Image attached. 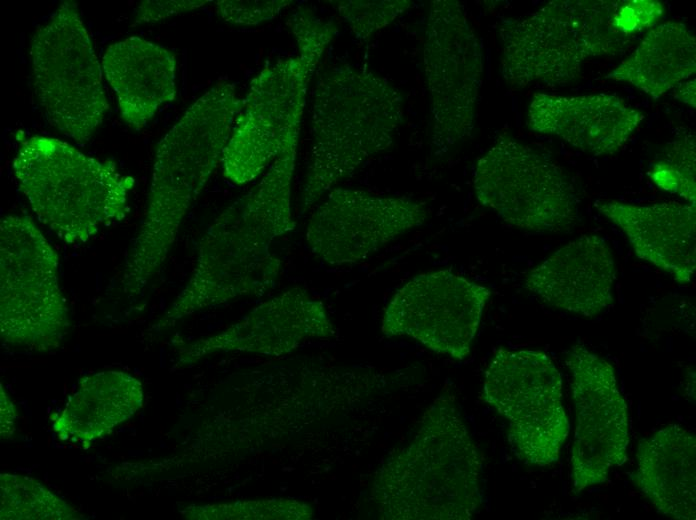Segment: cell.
<instances>
[{
    "label": "cell",
    "instance_id": "603a6c76",
    "mask_svg": "<svg viewBox=\"0 0 696 520\" xmlns=\"http://www.w3.org/2000/svg\"><path fill=\"white\" fill-rule=\"evenodd\" d=\"M695 71V35L682 22L666 21L649 30L605 79L631 84L658 99Z\"/></svg>",
    "mask_w": 696,
    "mask_h": 520
},
{
    "label": "cell",
    "instance_id": "484cf974",
    "mask_svg": "<svg viewBox=\"0 0 696 520\" xmlns=\"http://www.w3.org/2000/svg\"><path fill=\"white\" fill-rule=\"evenodd\" d=\"M183 514L189 519H308L312 510L295 500L270 499L191 506Z\"/></svg>",
    "mask_w": 696,
    "mask_h": 520
},
{
    "label": "cell",
    "instance_id": "4316f807",
    "mask_svg": "<svg viewBox=\"0 0 696 520\" xmlns=\"http://www.w3.org/2000/svg\"><path fill=\"white\" fill-rule=\"evenodd\" d=\"M329 3L360 41H367L413 6L409 0H340Z\"/></svg>",
    "mask_w": 696,
    "mask_h": 520
},
{
    "label": "cell",
    "instance_id": "30bf717a",
    "mask_svg": "<svg viewBox=\"0 0 696 520\" xmlns=\"http://www.w3.org/2000/svg\"><path fill=\"white\" fill-rule=\"evenodd\" d=\"M478 202L505 223L533 232H567L579 221L571 176L551 157L501 134L476 162Z\"/></svg>",
    "mask_w": 696,
    "mask_h": 520
},
{
    "label": "cell",
    "instance_id": "8992f818",
    "mask_svg": "<svg viewBox=\"0 0 696 520\" xmlns=\"http://www.w3.org/2000/svg\"><path fill=\"white\" fill-rule=\"evenodd\" d=\"M12 167L38 219L66 243L88 241L129 211L133 178L67 142L32 136L21 142Z\"/></svg>",
    "mask_w": 696,
    "mask_h": 520
},
{
    "label": "cell",
    "instance_id": "ac0fdd59",
    "mask_svg": "<svg viewBox=\"0 0 696 520\" xmlns=\"http://www.w3.org/2000/svg\"><path fill=\"white\" fill-rule=\"evenodd\" d=\"M643 117L617 95L536 93L528 107L527 126L531 131L561 138L580 151L601 156L620 150Z\"/></svg>",
    "mask_w": 696,
    "mask_h": 520
},
{
    "label": "cell",
    "instance_id": "277c9868",
    "mask_svg": "<svg viewBox=\"0 0 696 520\" xmlns=\"http://www.w3.org/2000/svg\"><path fill=\"white\" fill-rule=\"evenodd\" d=\"M404 121V100L385 77L339 64L323 71L312 104V147L299 216L370 157L387 150Z\"/></svg>",
    "mask_w": 696,
    "mask_h": 520
},
{
    "label": "cell",
    "instance_id": "6da1fadb",
    "mask_svg": "<svg viewBox=\"0 0 696 520\" xmlns=\"http://www.w3.org/2000/svg\"><path fill=\"white\" fill-rule=\"evenodd\" d=\"M299 133L291 134L263 178L208 226L187 283L152 325L153 331L241 296L262 295L275 285L281 259L272 243L296 225L291 185Z\"/></svg>",
    "mask_w": 696,
    "mask_h": 520
},
{
    "label": "cell",
    "instance_id": "7a4b0ae2",
    "mask_svg": "<svg viewBox=\"0 0 696 520\" xmlns=\"http://www.w3.org/2000/svg\"><path fill=\"white\" fill-rule=\"evenodd\" d=\"M242 106L236 86L219 82L159 141L146 212L120 275L126 297L141 296L160 273L188 210L222 160Z\"/></svg>",
    "mask_w": 696,
    "mask_h": 520
},
{
    "label": "cell",
    "instance_id": "44dd1931",
    "mask_svg": "<svg viewBox=\"0 0 696 520\" xmlns=\"http://www.w3.org/2000/svg\"><path fill=\"white\" fill-rule=\"evenodd\" d=\"M633 481L660 514L695 520V434L670 424L643 438L638 444Z\"/></svg>",
    "mask_w": 696,
    "mask_h": 520
},
{
    "label": "cell",
    "instance_id": "4dcf8cb0",
    "mask_svg": "<svg viewBox=\"0 0 696 520\" xmlns=\"http://www.w3.org/2000/svg\"><path fill=\"white\" fill-rule=\"evenodd\" d=\"M695 88H696L695 79L690 80V81L685 82V83H681L677 87H675L674 97L677 100L695 108L696 107Z\"/></svg>",
    "mask_w": 696,
    "mask_h": 520
},
{
    "label": "cell",
    "instance_id": "d6986e66",
    "mask_svg": "<svg viewBox=\"0 0 696 520\" xmlns=\"http://www.w3.org/2000/svg\"><path fill=\"white\" fill-rule=\"evenodd\" d=\"M596 210L625 234L635 255L689 283L696 269V205L678 201L635 205L597 200Z\"/></svg>",
    "mask_w": 696,
    "mask_h": 520
},
{
    "label": "cell",
    "instance_id": "9c48e42d",
    "mask_svg": "<svg viewBox=\"0 0 696 520\" xmlns=\"http://www.w3.org/2000/svg\"><path fill=\"white\" fill-rule=\"evenodd\" d=\"M35 92L45 118L78 143L88 142L109 110L102 69L78 6L63 1L31 39Z\"/></svg>",
    "mask_w": 696,
    "mask_h": 520
},
{
    "label": "cell",
    "instance_id": "9a60e30c",
    "mask_svg": "<svg viewBox=\"0 0 696 520\" xmlns=\"http://www.w3.org/2000/svg\"><path fill=\"white\" fill-rule=\"evenodd\" d=\"M427 219L426 205L416 199L335 188L315 208L305 238L323 262L349 265L364 261Z\"/></svg>",
    "mask_w": 696,
    "mask_h": 520
},
{
    "label": "cell",
    "instance_id": "7c38bea8",
    "mask_svg": "<svg viewBox=\"0 0 696 520\" xmlns=\"http://www.w3.org/2000/svg\"><path fill=\"white\" fill-rule=\"evenodd\" d=\"M482 395L508 420V439L520 460L539 467L558 460L570 424L562 378L549 355L498 349L485 370Z\"/></svg>",
    "mask_w": 696,
    "mask_h": 520
},
{
    "label": "cell",
    "instance_id": "3957f363",
    "mask_svg": "<svg viewBox=\"0 0 696 520\" xmlns=\"http://www.w3.org/2000/svg\"><path fill=\"white\" fill-rule=\"evenodd\" d=\"M410 441L375 472L371 498L386 520H468L481 504L482 456L454 394L444 389Z\"/></svg>",
    "mask_w": 696,
    "mask_h": 520
},
{
    "label": "cell",
    "instance_id": "5b68a950",
    "mask_svg": "<svg viewBox=\"0 0 696 520\" xmlns=\"http://www.w3.org/2000/svg\"><path fill=\"white\" fill-rule=\"evenodd\" d=\"M625 0H553L534 13L503 20L500 73L506 84L564 86L581 76L587 60L619 56L634 35L623 29Z\"/></svg>",
    "mask_w": 696,
    "mask_h": 520
},
{
    "label": "cell",
    "instance_id": "5bb4252c",
    "mask_svg": "<svg viewBox=\"0 0 696 520\" xmlns=\"http://www.w3.org/2000/svg\"><path fill=\"white\" fill-rule=\"evenodd\" d=\"M572 375L576 424L571 454L573 492L604 483L627 461L629 423L613 366L581 344L565 356Z\"/></svg>",
    "mask_w": 696,
    "mask_h": 520
},
{
    "label": "cell",
    "instance_id": "f1b7e54d",
    "mask_svg": "<svg viewBox=\"0 0 696 520\" xmlns=\"http://www.w3.org/2000/svg\"><path fill=\"white\" fill-rule=\"evenodd\" d=\"M206 0L143 1L136 10V24L153 23L204 6Z\"/></svg>",
    "mask_w": 696,
    "mask_h": 520
},
{
    "label": "cell",
    "instance_id": "ffe728a7",
    "mask_svg": "<svg viewBox=\"0 0 696 520\" xmlns=\"http://www.w3.org/2000/svg\"><path fill=\"white\" fill-rule=\"evenodd\" d=\"M102 70L117 95L120 115L141 130L158 109L176 96V61L162 45L131 36L110 45Z\"/></svg>",
    "mask_w": 696,
    "mask_h": 520
},
{
    "label": "cell",
    "instance_id": "8fae6325",
    "mask_svg": "<svg viewBox=\"0 0 696 520\" xmlns=\"http://www.w3.org/2000/svg\"><path fill=\"white\" fill-rule=\"evenodd\" d=\"M422 62L430 100V147L441 158L473 135L484 72L481 40L459 1L431 2Z\"/></svg>",
    "mask_w": 696,
    "mask_h": 520
},
{
    "label": "cell",
    "instance_id": "e0dca14e",
    "mask_svg": "<svg viewBox=\"0 0 696 520\" xmlns=\"http://www.w3.org/2000/svg\"><path fill=\"white\" fill-rule=\"evenodd\" d=\"M616 265L604 238L583 235L532 268L525 288L545 304L594 317L613 304Z\"/></svg>",
    "mask_w": 696,
    "mask_h": 520
},
{
    "label": "cell",
    "instance_id": "7402d4cb",
    "mask_svg": "<svg viewBox=\"0 0 696 520\" xmlns=\"http://www.w3.org/2000/svg\"><path fill=\"white\" fill-rule=\"evenodd\" d=\"M143 399L141 382L126 372L89 374L80 379L59 413L50 417L52 428L61 440L87 448L131 419Z\"/></svg>",
    "mask_w": 696,
    "mask_h": 520
},
{
    "label": "cell",
    "instance_id": "cb8c5ba5",
    "mask_svg": "<svg viewBox=\"0 0 696 520\" xmlns=\"http://www.w3.org/2000/svg\"><path fill=\"white\" fill-rule=\"evenodd\" d=\"M1 519L75 520L81 515L34 478L3 473L0 476Z\"/></svg>",
    "mask_w": 696,
    "mask_h": 520
},
{
    "label": "cell",
    "instance_id": "f546056e",
    "mask_svg": "<svg viewBox=\"0 0 696 520\" xmlns=\"http://www.w3.org/2000/svg\"><path fill=\"white\" fill-rule=\"evenodd\" d=\"M1 437L7 438L13 434L15 428L16 411L12 401L7 396L1 385Z\"/></svg>",
    "mask_w": 696,
    "mask_h": 520
},
{
    "label": "cell",
    "instance_id": "2e32d148",
    "mask_svg": "<svg viewBox=\"0 0 696 520\" xmlns=\"http://www.w3.org/2000/svg\"><path fill=\"white\" fill-rule=\"evenodd\" d=\"M335 333L323 302L293 287L256 306L227 329L183 345L178 364L190 365L227 351L280 356L308 338H330Z\"/></svg>",
    "mask_w": 696,
    "mask_h": 520
},
{
    "label": "cell",
    "instance_id": "ba28073f",
    "mask_svg": "<svg viewBox=\"0 0 696 520\" xmlns=\"http://www.w3.org/2000/svg\"><path fill=\"white\" fill-rule=\"evenodd\" d=\"M71 326L56 251L25 215L0 221V336L11 347L49 352Z\"/></svg>",
    "mask_w": 696,
    "mask_h": 520
},
{
    "label": "cell",
    "instance_id": "d4e9b609",
    "mask_svg": "<svg viewBox=\"0 0 696 520\" xmlns=\"http://www.w3.org/2000/svg\"><path fill=\"white\" fill-rule=\"evenodd\" d=\"M695 148V135L690 131L682 132L666 144L648 171L655 185L690 204H695L696 199Z\"/></svg>",
    "mask_w": 696,
    "mask_h": 520
},
{
    "label": "cell",
    "instance_id": "83f0119b",
    "mask_svg": "<svg viewBox=\"0 0 696 520\" xmlns=\"http://www.w3.org/2000/svg\"><path fill=\"white\" fill-rule=\"evenodd\" d=\"M291 3L290 0H220L216 2V10L227 22L257 25L275 18Z\"/></svg>",
    "mask_w": 696,
    "mask_h": 520
},
{
    "label": "cell",
    "instance_id": "4fadbf2b",
    "mask_svg": "<svg viewBox=\"0 0 696 520\" xmlns=\"http://www.w3.org/2000/svg\"><path fill=\"white\" fill-rule=\"evenodd\" d=\"M491 291L447 269L418 274L388 303L387 337H410L429 350L463 360L471 350Z\"/></svg>",
    "mask_w": 696,
    "mask_h": 520
},
{
    "label": "cell",
    "instance_id": "52a82bcc",
    "mask_svg": "<svg viewBox=\"0 0 696 520\" xmlns=\"http://www.w3.org/2000/svg\"><path fill=\"white\" fill-rule=\"evenodd\" d=\"M298 55L277 60L250 83L222 155L223 173L236 185L256 179L300 129L308 85L337 29L317 18L291 27Z\"/></svg>",
    "mask_w": 696,
    "mask_h": 520
}]
</instances>
